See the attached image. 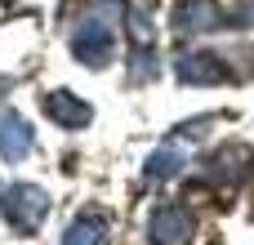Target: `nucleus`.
Masks as SVG:
<instances>
[{
	"mask_svg": "<svg viewBox=\"0 0 254 245\" xmlns=\"http://www.w3.org/2000/svg\"><path fill=\"white\" fill-rule=\"evenodd\" d=\"M156 241L161 245H183L188 241V223H183L179 214H161V219H156Z\"/></svg>",
	"mask_w": 254,
	"mask_h": 245,
	"instance_id": "nucleus-1",
	"label": "nucleus"
},
{
	"mask_svg": "<svg viewBox=\"0 0 254 245\" xmlns=\"http://www.w3.org/2000/svg\"><path fill=\"white\" fill-rule=\"evenodd\" d=\"M67 245H98V228H94V223H80V228L71 232V241H67Z\"/></svg>",
	"mask_w": 254,
	"mask_h": 245,
	"instance_id": "nucleus-2",
	"label": "nucleus"
}]
</instances>
